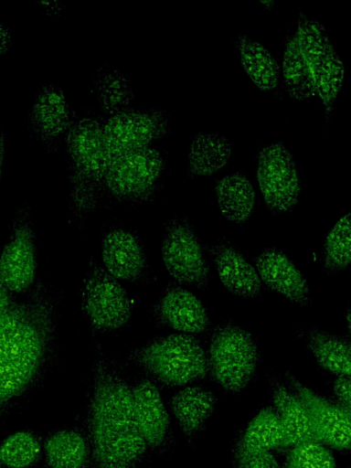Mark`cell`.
Returning <instances> with one entry per match:
<instances>
[{"label":"cell","mask_w":351,"mask_h":468,"mask_svg":"<svg viewBox=\"0 0 351 468\" xmlns=\"http://www.w3.org/2000/svg\"><path fill=\"white\" fill-rule=\"evenodd\" d=\"M235 44L239 63L255 86L262 91L280 89L281 66L273 53L246 34H238Z\"/></svg>","instance_id":"cell-22"},{"label":"cell","mask_w":351,"mask_h":468,"mask_svg":"<svg viewBox=\"0 0 351 468\" xmlns=\"http://www.w3.org/2000/svg\"><path fill=\"white\" fill-rule=\"evenodd\" d=\"M171 412L187 441L202 432L213 417L218 398L209 388L192 385L175 392L168 400Z\"/></svg>","instance_id":"cell-19"},{"label":"cell","mask_w":351,"mask_h":468,"mask_svg":"<svg viewBox=\"0 0 351 468\" xmlns=\"http://www.w3.org/2000/svg\"><path fill=\"white\" fill-rule=\"evenodd\" d=\"M333 393L336 403L351 413V378L350 376H336L333 381Z\"/></svg>","instance_id":"cell-35"},{"label":"cell","mask_w":351,"mask_h":468,"mask_svg":"<svg viewBox=\"0 0 351 468\" xmlns=\"http://www.w3.org/2000/svg\"><path fill=\"white\" fill-rule=\"evenodd\" d=\"M282 468H338V466L331 449L314 440L288 448Z\"/></svg>","instance_id":"cell-33"},{"label":"cell","mask_w":351,"mask_h":468,"mask_svg":"<svg viewBox=\"0 0 351 468\" xmlns=\"http://www.w3.org/2000/svg\"><path fill=\"white\" fill-rule=\"evenodd\" d=\"M132 391L135 420L147 447L166 448L173 441V431L157 385L149 378H142L132 387Z\"/></svg>","instance_id":"cell-15"},{"label":"cell","mask_w":351,"mask_h":468,"mask_svg":"<svg viewBox=\"0 0 351 468\" xmlns=\"http://www.w3.org/2000/svg\"><path fill=\"white\" fill-rule=\"evenodd\" d=\"M215 269L225 288L231 293L254 298L261 294V282L254 266L228 240L207 247Z\"/></svg>","instance_id":"cell-18"},{"label":"cell","mask_w":351,"mask_h":468,"mask_svg":"<svg viewBox=\"0 0 351 468\" xmlns=\"http://www.w3.org/2000/svg\"><path fill=\"white\" fill-rule=\"evenodd\" d=\"M220 213L229 221L245 224L254 212L256 193L244 171L219 177L214 186Z\"/></svg>","instance_id":"cell-21"},{"label":"cell","mask_w":351,"mask_h":468,"mask_svg":"<svg viewBox=\"0 0 351 468\" xmlns=\"http://www.w3.org/2000/svg\"><path fill=\"white\" fill-rule=\"evenodd\" d=\"M43 455V442L28 430L17 431L0 442V468H29Z\"/></svg>","instance_id":"cell-29"},{"label":"cell","mask_w":351,"mask_h":468,"mask_svg":"<svg viewBox=\"0 0 351 468\" xmlns=\"http://www.w3.org/2000/svg\"><path fill=\"white\" fill-rule=\"evenodd\" d=\"M350 215L343 216L328 232L323 249V263L328 272H343L350 264Z\"/></svg>","instance_id":"cell-31"},{"label":"cell","mask_w":351,"mask_h":468,"mask_svg":"<svg viewBox=\"0 0 351 468\" xmlns=\"http://www.w3.org/2000/svg\"><path fill=\"white\" fill-rule=\"evenodd\" d=\"M5 162V139L3 133L0 132V184L4 173Z\"/></svg>","instance_id":"cell-38"},{"label":"cell","mask_w":351,"mask_h":468,"mask_svg":"<svg viewBox=\"0 0 351 468\" xmlns=\"http://www.w3.org/2000/svg\"><path fill=\"white\" fill-rule=\"evenodd\" d=\"M15 298L0 282V316L8 309Z\"/></svg>","instance_id":"cell-37"},{"label":"cell","mask_w":351,"mask_h":468,"mask_svg":"<svg viewBox=\"0 0 351 468\" xmlns=\"http://www.w3.org/2000/svg\"><path fill=\"white\" fill-rule=\"evenodd\" d=\"M127 358L165 388L186 387L208 378L207 353L192 335L156 336L133 349Z\"/></svg>","instance_id":"cell-4"},{"label":"cell","mask_w":351,"mask_h":468,"mask_svg":"<svg viewBox=\"0 0 351 468\" xmlns=\"http://www.w3.org/2000/svg\"><path fill=\"white\" fill-rule=\"evenodd\" d=\"M65 142L69 221L80 229L88 216L98 208L105 192L107 160L101 118L71 112Z\"/></svg>","instance_id":"cell-3"},{"label":"cell","mask_w":351,"mask_h":468,"mask_svg":"<svg viewBox=\"0 0 351 468\" xmlns=\"http://www.w3.org/2000/svg\"><path fill=\"white\" fill-rule=\"evenodd\" d=\"M207 356L208 377L224 391L239 394L256 374L260 351L249 331L225 322L215 326Z\"/></svg>","instance_id":"cell-5"},{"label":"cell","mask_w":351,"mask_h":468,"mask_svg":"<svg viewBox=\"0 0 351 468\" xmlns=\"http://www.w3.org/2000/svg\"><path fill=\"white\" fill-rule=\"evenodd\" d=\"M43 455L48 468H87L90 463L88 438L75 429L51 433L43 443Z\"/></svg>","instance_id":"cell-24"},{"label":"cell","mask_w":351,"mask_h":468,"mask_svg":"<svg viewBox=\"0 0 351 468\" xmlns=\"http://www.w3.org/2000/svg\"><path fill=\"white\" fill-rule=\"evenodd\" d=\"M232 152L233 144L227 137L214 133L197 132L188 147V176H209L217 173L229 163Z\"/></svg>","instance_id":"cell-23"},{"label":"cell","mask_w":351,"mask_h":468,"mask_svg":"<svg viewBox=\"0 0 351 468\" xmlns=\"http://www.w3.org/2000/svg\"><path fill=\"white\" fill-rule=\"evenodd\" d=\"M101 253L103 268L118 281L139 283L148 271L147 256L137 233L113 225L102 234Z\"/></svg>","instance_id":"cell-13"},{"label":"cell","mask_w":351,"mask_h":468,"mask_svg":"<svg viewBox=\"0 0 351 468\" xmlns=\"http://www.w3.org/2000/svg\"><path fill=\"white\" fill-rule=\"evenodd\" d=\"M39 4L43 5L44 7L50 10L58 11L61 8L60 3L58 1H40Z\"/></svg>","instance_id":"cell-39"},{"label":"cell","mask_w":351,"mask_h":468,"mask_svg":"<svg viewBox=\"0 0 351 468\" xmlns=\"http://www.w3.org/2000/svg\"><path fill=\"white\" fill-rule=\"evenodd\" d=\"M231 461L234 468H282L270 451H246L233 445Z\"/></svg>","instance_id":"cell-34"},{"label":"cell","mask_w":351,"mask_h":468,"mask_svg":"<svg viewBox=\"0 0 351 468\" xmlns=\"http://www.w3.org/2000/svg\"><path fill=\"white\" fill-rule=\"evenodd\" d=\"M62 295L44 279L0 316V416L43 379L58 357Z\"/></svg>","instance_id":"cell-1"},{"label":"cell","mask_w":351,"mask_h":468,"mask_svg":"<svg viewBox=\"0 0 351 468\" xmlns=\"http://www.w3.org/2000/svg\"><path fill=\"white\" fill-rule=\"evenodd\" d=\"M246 451H270L283 448V433L272 406L261 409L241 431L234 442Z\"/></svg>","instance_id":"cell-27"},{"label":"cell","mask_w":351,"mask_h":468,"mask_svg":"<svg viewBox=\"0 0 351 468\" xmlns=\"http://www.w3.org/2000/svg\"><path fill=\"white\" fill-rule=\"evenodd\" d=\"M95 359L88 408L93 468H136L148 447L138 428L132 386L93 337Z\"/></svg>","instance_id":"cell-2"},{"label":"cell","mask_w":351,"mask_h":468,"mask_svg":"<svg viewBox=\"0 0 351 468\" xmlns=\"http://www.w3.org/2000/svg\"><path fill=\"white\" fill-rule=\"evenodd\" d=\"M154 323L182 334L197 335L208 331L210 319L202 302L178 283L165 286L152 309Z\"/></svg>","instance_id":"cell-14"},{"label":"cell","mask_w":351,"mask_h":468,"mask_svg":"<svg viewBox=\"0 0 351 468\" xmlns=\"http://www.w3.org/2000/svg\"><path fill=\"white\" fill-rule=\"evenodd\" d=\"M161 255L166 271L178 284L194 285L200 290L207 288L208 263L203 246L186 218L176 217L166 223Z\"/></svg>","instance_id":"cell-11"},{"label":"cell","mask_w":351,"mask_h":468,"mask_svg":"<svg viewBox=\"0 0 351 468\" xmlns=\"http://www.w3.org/2000/svg\"><path fill=\"white\" fill-rule=\"evenodd\" d=\"M307 346L323 369L335 376H350L351 346L348 337L312 327Z\"/></svg>","instance_id":"cell-25"},{"label":"cell","mask_w":351,"mask_h":468,"mask_svg":"<svg viewBox=\"0 0 351 468\" xmlns=\"http://www.w3.org/2000/svg\"><path fill=\"white\" fill-rule=\"evenodd\" d=\"M349 320H350V310L348 308L347 312H346V321H347V332H348V334L350 332V323H349Z\"/></svg>","instance_id":"cell-41"},{"label":"cell","mask_w":351,"mask_h":468,"mask_svg":"<svg viewBox=\"0 0 351 468\" xmlns=\"http://www.w3.org/2000/svg\"><path fill=\"white\" fill-rule=\"evenodd\" d=\"M281 70L292 99L304 101L315 95L310 68L292 34L285 40Z\"/></svg>","instance_id":"cell-28"},{"label":"cell","mask_w":351,"mask_h":468,"mask_svg":"<svg viewBox=\"0 0 351 468\" xmlns=\"http://www.w3.org/2000/svg\"><path fill=\"white\" fill-rule=\"evenodd\" d=\"M255 265L261 283L267 288L300 305L311 303L305 277L282 251L267 248L255 258Z\"/></svg>","instance_id":"cell-17"},{"label":"cell","mask_w":351,"mask_h":468,"mask_svg":"<svg viewBox=\"0 0 351 468\" xmlns=\"http://www.w3.org/2000/svg\"><path fill=\"white\" fill-rule=\"evenodd\" d=\"M107 165L117 156L151 146L172 133L168 113L158 107H125L101 118ZM107 169V168H106Z\"/></svg>","instance_id":"cell-8"},{"label":"cell","mask_w":351,"mask_h":468,"mask_svg":"<svg viewBox=\"0 0 351 468\" xmlns=\"http://www.w3.org/2000/svg\"><path fill=\"white\" fill-rule=\"evenodd\" d=\"M313 77L315 95L322 101L328 122L345 78L343 60L333 46L325 53L308 64Z\"/></svg>","instance_id":"cell-26"},{"label":"cell","mask_w":351,"mask_h":468,"mask_svg":"<svg viewBox=\"0 0 351 468\" xmlns=\"http://www.w3.org/2000/svg\"><path fill=\"white\" fill-rule=\"evenodd\" d=\"M80 303L92 333L116 332L133 317V303L126 290L93 259L83 280Z\"/></svg>","instance_id":"cell-7"},{"label":"cell","mask_w":351,"mask_h":468,"mask_svg":"<svg viewBox=\"0 0 351 468\" xmlns=\"http://www.w3.org/2000/svg\"><path fill=\"white\" fill-rule=\"evenodd\" d=\"M12 45L10 29L0 21V54L7 52Z\"/></svg>","instance_id":"cell-36"},{"label":"cell","mask_w":351,"mask_h":468,"mask_svg":"<svg viewBox=\"0 0 351 468\" xmlns=\"http://www.w3.org/2000/svg\"><path fill=\"white\" fill-rule=\"evenodd\" d=\"M269 382L272 407L283 433V448L316 441L310 418L300 399L280 378L270 376Z\"/></svg>","instance_id":"cell-20"},{"label":"cell","mask_w":351,"mask_h":468,"mask_svg":"<svg viewBox=\"0 0 351 468\" xmlns=\"http://www.w3.org/2000/svg\"><path fill=\"white\" fill-rule=\"evenodd\" d=\"M255 178L271 212L288 213L294 209L302 190L301 177L292 153L282 142L260 148Z\"/></svg>","instance_id":"cell-10"},{"label":"cell","mask_w":351,"mask_h":468,"mask_svg":"<svg viewBox=\"0 0 351 468\" xmlns=\"http://www.w3.org/2000/svg\"><path fill=\"white\" fill-rule=\"evenodd\" d=\"M71 112L63 90L53 84L42 86L28 112L31 131L46 148L52 149L66 133Z\"/></svg>","instance_id":"cell-16"},{"label":"cell","mask_w":351,"mask_h":468,"mask_svg":"<svg viewBox=\"0 0 351 468\" xmlns=\"http://www.w3.org/2000/svg\"><path fill=\"white\" fill-rule=\"evenodd\" d=\"M286 384L304 405L316 441L338 451L351 446V413L321 396L292 374H284Z\"/></svg>","instance_id":"cell-12"},{"label":"cell","mask_w":351,"mask_h":468,"mask_svg":"<svg viewBox=\"0 0 351 468\" xmlns=\"http://www.w3.org/2000/svg\"><path fill=\"white\" fill-rule=\"evenodd\" d=\"M94 90L104 116L128 107L134 96L130 80L111 68L100 69L94 80Z\"/></svg>","instance_id":"cell-30"},{"label":"cell","mask_w":351,"mask_h":468,"mask_svg":"<svg viewBox=\"0 0 351 468\" xmlns=\"http://www.w3.org/2000/svg\"><path fill=\"white\" fill-rule=\"evenodd\" d=\"M166 164L165 156L153 146L128 151L108 164L105 192L117 202H150L159 191Z\"/></svg>","instance_id":"cell-6"},{"label":"cell","mask_w":351,"mask_h":468,"mask_svg":"<svg viewBox=\"0 0 351 468\" xmlns=\"http://www.w3.org/2000/svg\"><path fill=\"white\" fill-rule=\"evenodd\" d=\"M37 248L30 207H17L0 253V282L15 296L29 292L37 280Z\"/></svg>","instance_id":"cell-9"},{"label":"cell","mask_w":351,"mask_h":468,"mask_svg":"<svg viewBox=\"0 0 351 468\" xmlns=\"http://www.w3.org/2000/svg\"><path fill=\"white\" fill-rule=\"evenodd\" d=\"M307 63L312 62L334 46L324 27L300 12L292 34Z\"/></svg>","instance_id":"cell-32"},{"label":"cell","mask_w":351,"mask_h":468,"mask_svg":"<svg viewBox=\"0 0 351 468\" xmlns=\"http://www.w3.org/2000/svg\"><path fill=\"white\" fill-rule=\"evenodd\" d=\"M261 3L268 8H272L276 4V2L272 0L261 1Z\"/></svg>","instance_id":"cell-40"}]
</instances>
